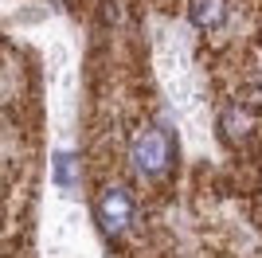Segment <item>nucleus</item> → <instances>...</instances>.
Wrapping results in <instances>:
<instances>
[{
    "label": "nucleus",
    "mask_w": 262,
    "mask_h": 258,
    "mask_svg": "<svg viewBox=\"0 0 262 258\" xmlns=\"http://www.w3.org/2000/svg\"><path fill=\"white\" fill-rule=\"evenodd\" d=\"M188 16H192L196 28L211 32V28H219V24L227 20V0H192V4H188Z\"/></svg>",
    "instance_id": "obj_3"
},
{
    "label": "nucleus",
    "mask_w": 262,
    "mask_h": 258,
    "mask_svg": "<svg viewBox=\"0 0 262 258\" xmlns=\"http://www.w3.org/2000/svg\"><path fill=\"white\" fill-rule=\"evenodd\" d=\"M133 196L125 192V188H118V184H110V188H102L98 200H94V219H98V227L106 231L110 239H118L129 231L133 223Z\"/></svg>",
    "instance_id": "obj_2"
},
{
    "label": "nucleus",
    "mask_w": 262,
    "mask_h": 258,
    "mask_svg": "<svg viewBox=\"0 0 262 258\" xmlns=\"http://www.w3.org/2000/svg\"><path fill=\"white\" fill-rule=\"evenodd\" d=\"M78 176H82V172H78L75 157H71V153H55V184H59V188H75Z\"/></svg>",
    "instance_id": "obj_4"
},
{
    "label": "nucleus",
    "mask_w": 262,
    "mask_h": 258,
    "mask_svg": "<svg viewBox=\"0 0 262 258\" xmlns=\"http://www.w3.org/2000/svg\"><path fill=\"white\" fill-rule=\"evenodd\" d=\"M168 157H172V145H168V137H164V129L145 125V129L133 133L129 161H133V168L141 172V176H161V172L168 168Z\"/></svg>",
    "instance_id": "obj_1"
}]
</instances>
